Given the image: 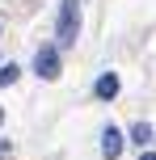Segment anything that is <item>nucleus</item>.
<instances>
[{
    "label": "nucleus",
    "instance_id": "obj_7",
    "mask_svg": "<svg viewBox=\"0 0 156 160\" xmlns=\"http://www.w3.org/2000/svg\"><path fill=\"white\" fill-rule=\"evenodd\" d=\"M139 160H156V152H143V156H139Z\"/></svg>",
    "mask_w": 156,
    "mask_h": 160
},
{
    "label": "nucleus",
    "instance_id": "obj_5",
    "mask_svg": "<svg viewBox=\"0 0 156 160\" xmlns=\"http://www.w3.org/2000/svg\"><path fill=\"white\" fill-rule=\"evenodd\" d=\"M131 143H152V127H148V122H135V127H131Z\"/></svg>",
    "mask_w": 156,
    "mask_h": 160
},
{
    "label": "nucleus",
    "instance_id": "obj_1",
    "mask_svg": "<svg viewBox=\"0 0 156 160\" xmlns=\"http://www.w3.org/2000/svg\"><path fill=\"white\" fill-rule=\"evenodd\" d=\"M55 38H59V47H76V38H80V0H59Z\"/></svg>",
    "mask_w": 156,
    "mask_h": 160
},
{
    "label": "nucleus",
    "instance_id": "obj_8",
    "mask_svg": "<svg viewBox=\"0 0 156 160\" xmlns=\"http://www.w3.org/2000/svg\"><path fill=\"white\" fill-rule=\"evenodd\" d=\"M0 122H4V110H0Z\"/></svg>",
    "mask_w": 156,
    "mask_h": 160
},
{
    "label": "nucleus",
    "instance_id": "obj_3",
    "mask_svg": "<svg viewBox=\"0 0 156 160\" xmlns=\"http://www.w3.org/2000/svg\"><path fill=\"white\" fill-rule=\"evenodd\" d=\"M123 143H127V139H123L118 127H106V131H101V156H106V160H118V156H123Z\"/></svg>",
    "mask_w": 156,
    "mask_h": 160
},
{
    "label": "nucleus",
    "instance_id": "obj_6",
    "mask_svg": "<svg viewBox=\"0 0 156 160\" xmlns=\"http://www.w3.org/2000/svg\"><path fill=\"white\" fill-rule=\"evenodd\" d=\"M17 76H21V68H17V63H4V68H0V88H4V84H13Z\"/></svg>",
    "mask_w": 156,
    "mask_h": 160
},
{
    "label": "nucleus",
    "instance_id": "obj_4",
    "mask_svg": "<svg viewBox=\"0 0 156 160\" xmlns=\"http://www.w3.org/2000/svg\"><path fill=\"white\" fill-rule=\"evenodd\" d=\"M118 88H123V84H118V76H114V72H106V76H97L93 93H97L101 101H114V97H118Z\"/></svg>",
    "mask_w": 156,
    "mask_h": 160
},
{
    "label": "nucleus",
    "instance_id": "obj_2",
    "mask_svg": "<svg viewBox=\"0 0 156 160\" xmlns=\"http://www.w3.org/2000/svg\"><path fill=\"white\" fill-rule=\"evenodd\" d=\"M34 72L42 80H59V47H38L34 55Z\"/></svg>",
    "mask_w": 156,
    "mask_h": 160
}]
</instances>
